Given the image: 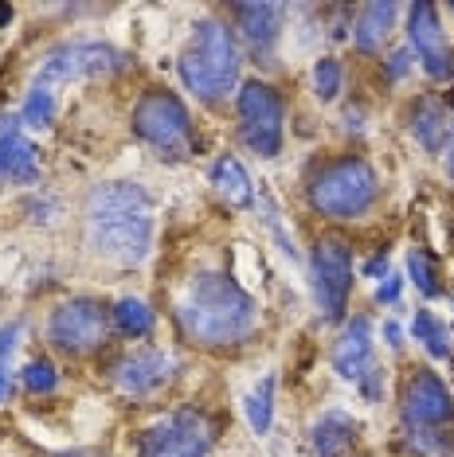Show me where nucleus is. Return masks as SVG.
I'll return each mask as SVG.
<instances>
[{
    "label": "nucleus",
    "instance_id": "18",
    "mask_svg": "<svg viewBox=\"0 0 454 457\" xmlns=\"http://www.w3.org/2000/svg\"><path fill=\"white\" fill-rule=\"evenodd\" d=\"M309 442L317 457H349L357 445V422L345 411H325L309 430Z\"/></svg>",
    "mask_w": 454,
    "mask_h": 457
},
{
    "label": "nucleus",
    "instance_id": "16",
    "mask_svg": "<svg viewBox=\"0 0 454 457\" xmlns=\"http://www.w3.org/2000/svg\"><path fill=\"white\" fill-rule=\"evenodd\" d=\"M231 16H235V24H240L247 47H251L255 55H263V59L271 55L278 36H282L286 8L282 4H235Z\"/></svg>",
    "mask_w": 454,
    "mask_h": 457
},
{
    "label": "nucleus",
    "instance_id": "6",
    "mask_svg": "<svg viewBox=\"0 0 454 457\" xmlns=\"http://www.w3.org/2000/svg\"><path fill=\"white\" fill-rule=\"evenodd\" d=\"M309 282H314L317 313L329 325L345 320L349 294H353V246L340 235H322L309 254Z\"/></svg>",
    "mask_w": 454,
    "mask_h": 457
},
{
    "label": "nucleus",
    "instance_id": "13",
    "mask_svg": "<svg viewBox=\"0 0 454 457\" xmlns=\"http://www.w3.org/2000/svg\"><path fill=\"white\" fill-rule=\"evenodd\" d=\"M172 376H177V360H172L169 352H157V348L130 352V356H122V360L110 363V383L122 395H130V399L157 395Z\"/></svg>",
    "mask_w": 454,
    "mask_h": 457
},
{
    "label": "nucleus",
    "instance_id": "15",
    "mask_svg": "<svg viewBox=\"0 0 454 457\" xmlns=\"http://www.w3.org/2000/svg\"><path fill=\"white\" fill-rule=\"evenodd\" d=\"M36 176H39V161H36V145L24 137V121L0 118V180L32 184Z\"/></svg>",
    "mask_w": 454,
    "mask_h": 457
},
{
    "label": "nucleus",
    "instance_id": "14",
    "mask_svg": "<svg viewBox=\"0 0 454 457\" xmlns=\"http://www.w3.org/2000/svg\"><path fill=\"white\" fill-rule=\"evenodd\" d=\"M333 368H337V376L340 379H349V383H365L376 368V352H373V320H368L365 313L353 317L345 325V332H340V340L333 345Z\"/></svg>",
    "mask_w": 454,
    "mask_h": 457
},
{
    "label": "nucleus",
    "instance_id": "23",
    "mask_svg": "<svg viewBox=\"0 0 454 457\" xmlns=\"http://www.w3.org/2000/svg\"><path fill=\"white\" fill-rule=\"evenodd\" d=\"M408 274L411 282H416V289L423 297H439L442 294V282H439V258L431 251H423V246H416V251L408 254Z\"/></svg>",
    "mask_w": 454,
    "mask_h": 457
},
{
    "label": "nucleus",
    "instance_id": "8",
    "mask_svg": "<svg viewBox=\"0 0 454 457\" xmlns=\"http://www.w3.org/2000/svg\"><path fill=\"white\" fill-rule=\"evenodd\" d=\"M110 309L95 297H71L51 313L47 340L67 356H90L110 340Z\"/></svg>",
    "mask_w": 454,
    "mask_h": 457
},
{
    "label": "nucleus",
    "instance_id": "17",
    "mask_svg": "<svg viewBox=\"0 0 454 457\" xmlns=\"http://www.w3.org/2000/svg\"><path fill=\"white\" fill-rule=\"evenodd\" d=\"M396 16H399V4H391V0H376V4H365V8L357 12L353 44L365 51V55H376V51H384L391 28H396Z\"/></svg>",
    "mask_w": 454,
    "mask_h": 457
},
{
    "label": "nucleus",
    "instance_id": "22",
    "mask_svg": "<svg viewBox=\"0 0 454 457\" xmlns=\"http://www.w3.org/2000/svg\"><path fill=\"white\" fill-rule=\"evenodd\" d=\"M411 332H416V340L435 360H447L450 356V332H447V325H442L435 313H431V309H419L416 320H411Z\"/></svg>",
    "mask_w": 454,
    "mask_h": 457
},
{
    "label": "nucleus",
    "instance_id": "30",
    "mask_svg": "<svg viewBox=\"0 0 454 457\" xmlns=\"http://www.w3.org/2000/svg\"><path fill=\"white\" fill-rule=\"evenodd\" d=\"M365 278H388V254H376L365 262Z\"/></svg>",
    "mask_w": 454,
    "mask_h": 457
},
{
    "label": "nucleus",
    "instance_id": "29",
    "mask_svg": "<svg viewBox=\"0 0 454 457\" xmlns=\"http://www.w3.org/2000/svg\"><path fill=\"white\" fill-rule=\"evenodd\" d=\"M399 289H404V282H399L396 274H388L384 282L376 286V301H380V305H396V301H399Z\"/></svg>",
    "mask_w": 454,
    "mask_h": 457
},
{
    "label": "nucleus",
    "instance_id": "2",
    "mask_svg": "<svg viewBox=\"0 0 454 457\" xmlns=\"http://www.w3.org/2000/svg\"><path fill=\"white\" fill-rule=\"evenodd\" d=\"M181 332L200 348H235L259 325V305L247 289L227 274L204 270L189 282L181 309Z\"/></svg>",
    "mask_w": 454,
    "mask_h": 457
},
{
    "label": "nucleus",
    "instance_id": "25",
    "mask_svg": "<svg viewBox=\"0 0 454 457\" xmlns=\"http://www.w3.org/2000/svg\"><path fill=\"white\" fill-rule=\"evenodd\" d=\"M20 121L32 129H47L55 121V90L47 87H32L24 98V110H20Z\"/></svg>",
    "mask_w": 454,
    "mask_h": 457
},
{
    "label": "nucleus",
    "instance_id": "7",
    "mask_svg": "<svg viewBox=\"0 0 454 457\" xmlns=\"http://www.w3.org/2000/svg\"><path fill=\"white\" fill-rule=\"evenodd\" d=\"M235 110H240V137L251 153L259 157H278L282 153V137H286V106L278 98L274 87L251 79L240 87V98H235Z\"/></svg>",
    "mask_w": 454,
    "mask_h": 457
},
{
    "label": "nucleus",
    "instance_id": "12",
    "mask_svg": "<svg viewBox=\"0 0 454 457\" xmlns=\"http://www.w3.org/2000/svg\"><path fill=\"white\" fill-rule=\"evenodd\" d=\"M408 39L416 47V59L423 63L431 79H450L454 71V51L447 44V28L439 20V8L419 0V4L408 8Z\"/></svg>",
    "mask_w": 454,
    "mask_h": 457
},
{
    "label": "nucleus",
    "instance_id": "21",
    "mask_svg": "<svg viewBox=\"0 0 454 457\" xmlns=\"http://www.w3.org/2000/svg\"><path fill=\"white\" fill-rule=\"evenodd\" d=\"M110 320H114V328H118L122 337H130V340L149 337L153 325H157V317H153V309H149L141 297H122L118 305L110 309Z\"/></svg>",
    "mask_w": 454,
    "mask_h": 457
},
{
    "label": "nucleus",
    "instance_id": "4",
    "mask_svg": "<svg viewBox=\"0 0 454 457\" xmlns=\"http://www.w3.org/2000/svg\"><path fill=\"white\" fill-rule=\"evenodd\" d=\"M309 207L325 220H360L380 195V176L365 157L325 161L309 176Z\"/></svg>",
    "mask_w": 454,
    "mask_h": 457
},
{
    "label": "nucleus",
    "instance_id": "37",
    "mask_svg": "<svg viewBox=\"0 0 454 457\" xmlns=\"http://www.w3.org/2000/svg\"><path fill=\"white\" fill-rule=\"evenodd\" d=\"M450 82H454V71H450Z\"/></svg>",
    "mask_w": 454,
    "mask_h": 457
},
{
    "label": "nucleus",
    "instance_id": "33",
    "mask_svg": "<svg viewBox=\"0 0 454 457\" xmlns=\"http://www.w3.org/2000/svg\"><path fill=\"white\" fill-rule=\"evenodd\" d=\"M399 337H404V332H399V325H396V320H388V325H384V340H388L391 348H399V345H404Z\"/></svg>",
    "mask_w": 454,
    "mask_h": 457
},
{
    "label": "nucleus",
    "instance_id": "31",
    "mask_svg": "<svg viewBox=\"0 0 454 457\" xmlns=\"http://www.w3.org/2000/svg\"><path fill=\"white\" fill-rule=\"evenodd\" d=\"M408 67H411V55H408V51H396V55H391V63H388L391 79H404V75H408Z\"/></svg>",
    "mask_w": 454,
    "mask_h": 457
},
{
    "label": "nucleus",
    "instance_id": "32",
    "mask_svg": "<svg viewBox=\"0 0 454 457\" xmlns=\"http://www.w3.org/2000/svg\"><path fill=\"white\" fill-rule=\"evenodd\" d=\"M442 164H447V176L454 180V126L447 129V141H442Z\"/></svg>",
    "mask_w": 454,
    "mask_h": 457
},
{
    "label": "nucleus",
    "instance_id": "36",
    "mask_svg": "<svg viewBox=\"0 0 454 457\" xmlns=\"http://www.w3.org/2000/svg\"><path fill=\"white\" fill-rule=\"evenodd\" d=\"M442 457H454V442H442Z\"/></svg>",
    "mask_w": 454,
    "mask_h": 457
},
{
    "label": "nucleus",
    "instance_id": "5",
    "mask_svg": "<svg viewBox=\"0 0 454 457\" xmlns=\"http://www.w3.org/2000/svg\"><path fill=\"white\" fill-rule=\"evenodd\" d=\"M133 133L169 161H184L196 149L189 106L172 90H161V87H153L138 98V106H133Z\"/></svg>",
    "mask_w": 454,
    "mask_h": 457
},
{
    "label": "nucleus",
    "instance_id": "1",
    "mask_svg": "<svg viewBox=\"0 0 454 457\" xmlns=\"http://www.w3.org/2000/svg\"><path fill=\"white\" fill-rule=\"evenodd\" d=\"M82 215H87V243L95 254L118 266L146 262L157 220H153V200L141 184L133 180L95 184Z\"/></svg>",
    "mask_w": 454,
    "mask_h": 457
},
{
    "label": "nucleus",
    "instance_id": "35",
    "mask_svg": "<svg viewBox=\"0 0 454 457\" xmlns=\"http://www.w3.org/2000/svg\"><path fill=\"white\" fill-rule=\"evenodd\" d=\"M8 20H13V8H8V4H0V28H4Z\"/></svg>",
    "mask_w": 454,
    "mask_h": 457
},
{
    "label": "nucleus",
    "instance_id": "3",
    "mask_svg": "<svg viewBox=\"0 0 454 457\" xmlns=\"http://www.w3.org/2000/svg\"><path fill=\"white\" fill-rule=\"evenodd\" d=\"M181 79L200 102H223L240 79V47L223 20H200L181 55Z\"/></svg>",
    "mask_w": 454,
    "mask_h": 457
},
{
    "label": "nucleus",
    "instance_id": "19",
    "mask_svg": "<svg viewBox=\"0 0 454 457\" xmlns=\"http://www.w3.org/2000/svg\"><path fill=\"white\" fill-rule=\"evenodd\" d=\"M212 184H215V192H220L231 207H251V200H255L251 176H247L243 161L231 157V153L215 157V164H212Z\"/></svg>",
    "mask_w": 454,
    "mask_h": 457
},
{
    "label": "nucleus",
    "instance_id": "20",
    "mask_svg": "<svg viewBox=\"0 0 454 457\" xmlns=\"http://www.w3.org/2000/svg\"><path fill=\"white\" fill-rule=\"evenodd\" d=\"M411 133L427 153H442L447 141V106L439 98H419L411 106Z\"/></svg>",
    "mask_w": 454,
    "mask_h": 457
},
{
    "label": "nucleus",
    "instance_id": "26",
    "mask_svg": "<svg viewBox=\"0 0 454 457\" xmlns=\"http://www.w3.org/2000/svg\"><path fill=\"white\" fill-rule=\"evenodd\" d=\"M340 82H345V71H340L337 59H317L314 63V90L322 102H333L340 95Z\"/></svg>",
    "mask_w": 454,
    "mask_h": 457
},
{
    "label": "nucleus",
    "instance_id": "27",
    "mask_svg": "<svg viewBox=\"0 0 454 457\" xmlns=\"http://www.w3.org/2000/svg\"><path fill=\"white\" fill-rule=\"evenodd\" d=\"M24 387L32 391V395H51L59 387V371H55V363L51 360H32L24 368Z\"/></svg>",
    "mask_w": 454,
    "mask_h": 457
},
{
    "label": "nucleus",
    "instance_id": "11",
    "mask_svg": "<svg viewBox=\"0 0 454 457\" xmlns=\"http://www.w3.org/2000/svg\"><path fill=\"white\" fill-rule=\"evenodd\" d=\"M454 419V399L431 368H416L404 383V422L408 430H431L447 426Z\"/></svg>",
    "mask_w": 454,
    "mask_h": 457
},
{
    "label": "nucleus",
    "instance_id": "10",
    "mask_svg": "<svg viewBox=\"0 0 454 457\" xmlns=\"http://www.w3.org/2000/svg\"><path fill=\"white\" fill-rule=\"evenodd\" d=\"M212 438V422L200 411H177L141 434L138 457H204Z\"/></svg>",
    "mask_w": 454,
    "mask_h": 457
},
{
    "label": "nucleus",
    "instance_id": "9",
    "mask_svg": "<svg viewBox=\"0 0 454 457\" xmlns=\"http://www.w3.org/2000/svg\"><path fill=\"white\" fill-rule=\"evenodd\" d=\"M126 67V55L98 39H75V44L55 47L44 59L36 75V87H63V82H82V79H110Z\"/></svg>",
    "mask_w": 454,
    "mask_h": 457
},
{
    "label": "nucleus",
    "instance_id": "34",
    "mask_svg": "<svg viewBox=\"0 0 454 457\" xmlns=\"http://www.w3.org/2000/svg\"><path fill=\"white\" fill-rule=\"evenodd\" d=\"M55 457H98L95 450H71V453H55Z\"/></svg>",
    "mask_w": 454,
    "mask_h": 457
},
{
    "label": "nucleus",
    "instance_id": "28",
    "mask_svg": "<svg viewBox=\"0 0 454 457\" xmlns=\"http://www.w3.org/2000/svg\"><path fill=\"white\" fill-rule=\"evenodd\" d=\"M16 337H20V320H13V325H0V403L13 395V371H8V360H13Z\"/></svg>",
    "mask_w": 454,
    "mask_h": 457
},
{
    "label": "nucleus",
    "instance_id": "24",
    "mask_svg": "<svg viewBox=\"0 0 454 457\" xmlns=\"http://www.w3.org/2000/svg\"><path fill=\"white\" fill-rule=\"evenodd\" d=\"M247 422L255 434H266L274 422V376L259 379V387L247 395Z\"/></svg>",
    "mask_w": 454,
    "mask_h": 457
}]
</instances>
